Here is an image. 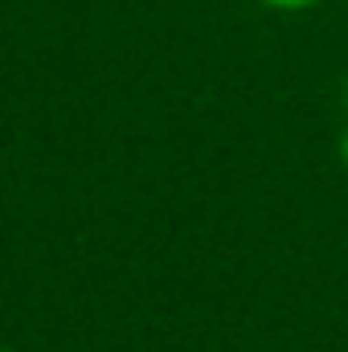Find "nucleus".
Wrapping results in <instances>:
<instances>
[{
    "instance_id": "nucleus-1",
    "label": "nucleus",
    "mask_w": 348,
    "mask_h": 352,
    "mask_svg": "<svg viewBox=\"0 0 348 352\" xmlns=\"http://www.w3.org/2000/svg\"><path fill=\"white\" fill-rule=\"evenodd\" d=\"M262 4H270V8H307L316 0H262Z\"/></svg>"
},
{
    "instance_id": "nucleus-2",
    "label": "nucleus",
    "mask_w": 348,
    "mask_h": 352,
    "mask_svg": "<svg viewBox=\"0 0 348 352\" xmlns=\"http://www.w3.org/2000/svg\"><path fill=\"white\" fill-rule=\"evenodd\" d=\"M345 160H348V135H345Z\"/></svg>"
},
{
    "instance_id": "nucleus-3",
    "label": "nucleus",
    "mask_w": 348,
    "mask_h": 352,
    "mask_svg": "<svg viewBox=\"0 0 348 352\" xmlns=\"http://www.w3.org/2000/svg\"><path fill=\"white\" fill-rule=\"evenodd\" d=\"M0 352H12V349H0Z\"/></svg>"
}]
</instances>
